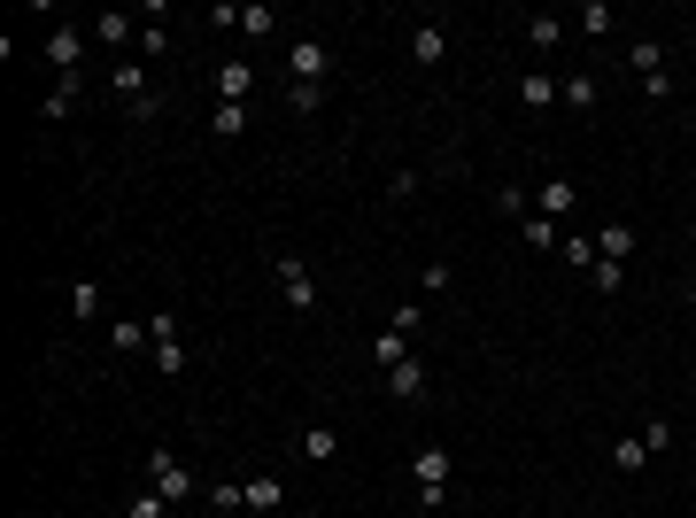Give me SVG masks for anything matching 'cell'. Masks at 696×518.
I'll return each instance as SVG.
<instances>
[{
    "mask_svg": "<svg viewBox=\"0 0 696 518\" xmlns=\"http://www.w3.org/2000/svg\"><path fill=\"white\" fill-rule=\"evenodd\" d=\"M140 341H155V333H147L140 317H116V325H109V348H116V356H132Z\"/></svg>",
    "mask_w": 696,
    "mask_h": 518,
    "instance_id": "15",
    "label": "cell"
},
{
    "mask_svg": "<svg viewBox=\"0 0 696 518\" xmlns=\"http://www.w3.org/2000/svg\"><path fill=\"white\" fill-rule=\"evenodd\" d=\"M271 271H279V294H287L294 310H318V279H310V263H302V256H279Z\"/></svg>",
    "mask_w": 696,
    "mask_h": 518,
    "instance_id": "5",
    "label": "cell"
},
{
    "mask_svg": "<svg viewBox=\"0 0 696 518\" xmlns=\"http://www.w3.org/2000/svg\"><path fill=\"white\" fill-rule=\"evenodd\" d=\"M403 356H410V348H403V333H379V341H372V364H379V372H395Z\"/></svg>",
    "mask_w": 696,
    "mask_h": 518,
    "instance_id": "22",
    "label": "cell"
},
{
    "mask_svg": "<svg viewBox=\"0 0 696 518\" xmlns=\"http://www.w3.org/2000/svg\"><path fill=\"white\" fill-rule=\"evenodd\" d=\"M410 472H418V503H426V511H441V503H449V449H441V441H426V449L410 457Z\"/></svg>",
    "mask_w": 696,
    "mask_h": 518,
    "instance_id": "1",
    "label": "cell"
},
{
    "mask_svg": "<svg viewBox=\"0 0 696 518\" xmlns=\"http://www.w3.org/2000/svg\"><path fill=\"white\" fill-rule=\"evenodd\" d=\"M534 217H573V178H542V194H534Z\"/></svg>",
    "mask_w": 696,
    "mask_h": 518,
    "instance_id": "9",
    "label": "cell"
},
{
    "mask_svg": "<svg viewBox=\"0 0 696 518\" xmlns=\"http://www.w3.org/2000/svg\"><path fill=\"white\" fill-rule=\"evenodd\" d=\"M279 503H287V480H271V472L248 480V511H279Z\"/></svg>",
    "mask_w": 696,
    "mask_h": 518,
    "instance_id": "16",
    "label": "cell"
},
{
    "mask_svg": "<svg viewBox=\"0 0 696 518\" xmlns=\"http://www.w3.org/2000/svg\"><path fill=\"white\" fill-rule=\"evenodd\" d=\"M155 372H186V341H155Z\"/></svg>",
    "mask_w": 696,
    "mask_h": 518,
    "instance_id": "28",
    "label": "cell"
},
{
    "mask_svg": "<svg viewBox=\"0 0 696 518\" xmlns=\"http://www.w3.org/2000/svg\"><path fill=\"white\" fill-rule=\"evenodd\" d=\"M557 101H565V109H596V78H588V70H573V78H557Z\"/></svg>",
    "mask_w": 696,
    "mask_h": 518,
    "instance_id": "12",
    "label": "cell"
},
{
    "mask_svg": "<svg viewBox=\"0 0 696 518\" xmlns=\"http://www.w3.org/2000/svg\"><path fill=\"white\" fill-rule=\"evenodd\" d=\"M93 39H109V47H124V39H132V16H116V8H109V16H93Z\"/></svg>",
    "mask_w": 696,
    "mask_h": 518,
    "instance_id": "24",
    "label": "cell"
},
{
    "mask_svg": "<svg viewBox=\"0 0 696 518\" xmlns=\"http://www.w3.org/2000/svg\"><path fill=\"white\" fill-rule=\"evenodd\" d=\"M387 395H403V403H426V364H418V356H403V364L387 372Z\"/></svg>",
    "mask_w": 696,
    "mask_h": 518,
    "instance_id": "10",
    "label": "cell"
},
{
    "mask_svg": "<svg viewBox=\"0 0 696 518\" xmlns=\"http://www.w3.org/2000/svg\"><path fill=\"white\" fill-rule=\"evenodd\" d=\"M302 457H341V433H333V426H302Z\"/></svg>",
    "mask_w": 696,
    "mask_h": 518,
    "instance_id": "17",
    "label": "cell"
},
{
    "mask_svg": "<svg viewBox=\"0 0 696 518\" xmlns=\"http://www.w3.org/2000/svg\"><path fill=\"white\" fill-rule=\"evenodd\" d=\"M689 310H696V279H689Z\"/></svg>",
    "mask_w": 696,
    "mask_h": 518,
    "instance_id": "34",
    "label": "cell"
},
{
    "mask_svg": "<svg viewBox=\"0 0 696 518\" xmlns=\"http://www.w3.org/2000/svg\"><path fill=\"white\" fill-rule=\"evenodd\" d=\"M519 232H526V248H557V240H565V232H557V225H550V217H526V225H519Z\"/></svg>",
    "mask_w": 696,
    "mask_h": 518,
    "instance_id": "26",
    "label": "cell"
},
{
    "mask_svg": "<svg viewBox=\"0 0 696 518\" xmlns=\"http://www.w3.org/2000/svg\"><path fill=\"white\" fill-rule=\"evenodd\" d=\"M565 263H573V271H596V240H580V232H573V240H565Z\"/></svg>",
    "mask_w": 696,
    "mask_h": 518,
    "instance_id": "29",
    "label": "cell"
},
{
    "mask_svg": "<svg viewBox=\"0 0 696 518\" xmlns=\"http://www.w3.org/2000/svg\"><path fill=\"white\" fill-rule=\"evenodd\" d=\"M70 109H78V78H55V93H47V109H39V116H47V124H62Z\"/></svg>",
    "mask_w": 696,
    "mask_h": 518,
    "instance_id": "18",
    "label": "cell"
},
{
    "mask_svg": "<svg viewBox=\"0 0 696 518\" xmlns=\"http://www.w3.org/2000/svg\"><path fill=\"white\" fill-rule=\"evenodd\" d=\"M70 310H78V325H93V317H101V287L78 279V287H70Z\"/></svg>",
    "mask_w": 696,
    "mask_h": 518,
    "instance_id": "21",
    "label": "cell"
},
{
    "mask_svg": "<svg viewBox=\"0 0 696 518\" xmlns=\"http://www.w3.org/2000/svg\"><path fill=\"white\" fill-rule=\"evenodd\" d=\"M147 333H155V341H178V310H155V317H147ZM155 341H147V348H155Z\"/></svg>",
    "mask_w": 696,
    "mask_h": 518,
    "instance_id": "32",
    "label": "cell"
},
{
    "mask_svg": "<svg viewBox=\"0 0 696 518\" xmlns=\"http://www.w3.org/2000/svg\"><path fill=\"white\" fill-rule=\"evenodd\" d=\"M209 132H217V140H240V132H248V109H232V101H217V116H209Z\"/></svg>",
    "mask_w": 696,
    "mask_h": 518,
    "instance_id": "19",
    "label": "cell"
},
{
    "mask_svg": "<svg viewBox=\"0 0 696 518\" xmlns=\"http://www.w3.org/2000/svg\"><path fill=\"white\" fill-rule=\"evenodd\" d=\"M519 101H526V109H557V78H550V70H526Z\"/></svg>",
    "mask_w": 696,
    "mask_h": 518,
    "instance_id": "13",
    "label": "cell"
},
{
    "mask_svg": "<svg viewBox=\"0 0 696 518\" xmlns=\"http://www.w3.org/2000/svg\"><path fill=\"white\" fill-rule=\"evenodd\" d=\"M47 55H55L62 78H78V55H86V39H78L70 24H55V31H47Z\"/></svg>",
    "mask_w": 696,
    "mask_h": 518,
    "instance_id": "8",
    "label": "cell"
},
{
    "mask_svg": "<svg viewBox=\"0 0 696 518\" xmlns=\"http://www.w3.org/2000/svg\"><path fill=\"white\" fill-rule=\"evenodd\" d=\"M526 39H534V47H557V39H565V24H557V16H526Z\"/></svg>",
    "mask_w": 696,
    "mask_h": 518,
    "instance_id": "27",
    "label": "cell"
},
{
    "mask_svg": "<svg viewBox=\"0 0 696 518\" xmlns=\"http://www.w3.org/2000/svg\"><path fill=\"white\" fill-rule=\"evenodd\" d=\"M573 31H588V39H604V31H611V0H588V8L573 16Z\"/></svg>",
    "mask_w": 696,
    "mask_h": 518,
    "instance_id": "20",
    "label": "cell"
},
{
    "mask_svg": "<svg viewBox=\"0 0 696 518\" xmlns=\"http://www.w3.org/2000/svg\"><path fill=\"white\" fill-rule=\"evenodd\" d=\"M279 24V16H271V8H240V31H248V39H263V31Z\"/></svg>",
    "mask_w": 696,
    "mask_h": 518,
    "instance_id": "31",
    "label": "cell"
},
{
    "mask_svg": "<svg viewBox=\"0 0 696 518\" xmlns=\"http://www.w3.org/2000/svg\"><path fill=\"white\" fill-rule=\"evenodd\" d=\"M287 70H294V86H318V78H325V39H294Z\"/></svg>",
    "mask_w": 696,
    "mask_h": 518,
    "instance_id": "7",
    "label": "cell"
},
{
    "mask_svg": "<svg viewBox=\"0 0 696 518\" xmlns=\"http://www.w3.org/2000/svg\"><path fill=\"white\" fill-rule=\"evenodd\" d=\"M248 93H256V62H217V101H232V109H248Z\"/></svg>",
    "mask_w": 696,
    "mask_h": 518,
    "instance_id": "6",
    "label": "cell"
},
{
    "mask_svg": "<svg viewBox=\"0 0 696 518\" xmlns=\"http://www.w3.org/2000/svg\"><path fill=\"white\" fill-rule=\"evenodd\" d=\"M410 62H426V70H434V62H449V31H441V24H418V31H410Z\"/></svg>",
    "mask_w": 696,
    "mask_h": 518,
    "instance_id": "11",
    "label": "cell"
},
{
    "mask_svg": "<svg viewBox=\"0 0 696 518\" xmlns=\"http://www.w3.org/2000/svg\"><path fill=\"white\" fill-rule=\"evenodd\" d=\"M109 86H116V101H124V109H132V116H155V109H163V93H155V78H140V70H132V62H124V70H116Z\"/></svg>",
    "mask_w": 696,
    "mask_h": 518,
    "instance_id": "4",
    "label": "cell"
},
{
    "mask_svg": "<svg viewBox=\"0 0 696 518\" xmlns=\"http://www.w3.org/2000/svg\"><path fill=\"white\" fill-rule=\"evenodd\" d=\"M132 518H171V503L163 495H132Z\"/></svg>",
    "mask_w": 696,
    "mask_h": 518,
    "instance_id": "33",
    "label": "cell"
},
{
    "mask_svg": "<svg viewBox=\"0 0 696 518\" xmlns=\"http://www.w3.org/2000/svg\"><path fill=\"white\" fill-rule=\"evenodd\" d=\"M596 256L627 263V256H635V225H604V232H596Z\"/></svg>",
    "mask_w": 696,
    "mask_h": 518,
    "instance_id": "14",
    "label": "cell"
},
{
    "mask_svg": "<svg viewBox=\"0 0 696 518\" xmlns=\"http://www.w3.org/2000/svg\"><path fill=\"white\" fill-rule=\"evenodd\" d=\"M611 464H619V472H642V464H650V449L627 433V441H611Z\"/></svg>",
    "mask_w": 696,
    "mask_h": 518,
    "instance_id": "23",
    "label": "cell"
},
{
    "mask_svg": "<svg viewBox=\"0 0 696 518\" xmlns=\"http://www.w3.org/2000/svg\"><path fill=\"white\" fill-rule=\"evenodd\" d=\"M627 70L642 78V93H650V101H666V93H673V70H666V47H658V39H635Z\"/></svg>",
    "mask_w": 696,
    "mask_h": 518,
    "instance_id": "2",
    "label": "cell"
},
{
    "mask_svg": "<svg viewBox=\"0 0 696 518\" xmlns=\"http://www.w3.org/2000/svg\"><path fill=\"white\" fill-rule=\"evenodd\" d=\"M619 279H627V263H604V256H596V271H588V287H596V294H619Z\"/></svg>",
    "mask_w": 696,
    "mask_h": 518,
    "instance_id": "25",
    "label": "cell"
},
{
    "mask_svg": "<svg viewBox=\"0 0 696 518\" xmlns=\"http://www.w3.org/2000/svg\"><path fill=\"white\" fill-rule=\"evenodd\" d=\"M209 503H217V511H248V488H232V480H217V488H209Z\"/></svg>",
    "mask_w": 696,
    "mask_h": 518,
    "instance_id": "30",
    "label": "cell"
},
{
    "mask_svg": "<svg viewBox=\"0 0 696 518\" xmlns=\"http://www.w3.org/2000/svg\"><path fill=\"white\" fill-rule=\"evenodd\" d=\"M147 480H155V495H163V503H186V495H194V472H186L171 449H155V457H147Z\"/></svg>",
    "mask_w": 696,
    "mask_h": 518,
    "instance_id": "3",
    "label": "cell"
}]
</instances>
